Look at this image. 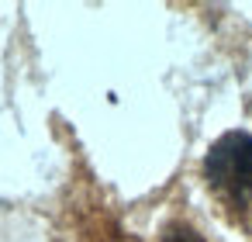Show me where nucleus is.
Instances as JSON below:
<instances>
[{
	"label": "nucleus",
	"instance_id": "f257e3e1",
	"mask_svg": "<svg viewBox=\"0 0 252 242\" xmlns=\"http://www.w3.org/2000/svg\"><path fill=\"white\" fill-rule=\"evenodd\" d=\"M204 173H207L211 187H218L221 194H228L235 201L252 194V135H245V132L221 135L204 159Z\"/></svg>",
	"mask_w": 252,
	"mask_h": 242
},
{
	"label": "nucleus",
	"instance_id": "f03ea898",
	"mask_svg": "<svg viewBox=\"0 0 252 242\" xmlns=\"http://www.w3.org/2000/svg\"><path fill=\"white\" fill-rule=\"evenodd\" d=\"M169 242H200V239H197L193 232H173V235H169Z\"/></svg>",
	"mask_w": 252,
	"mask_h": 242
}]
</instances>
